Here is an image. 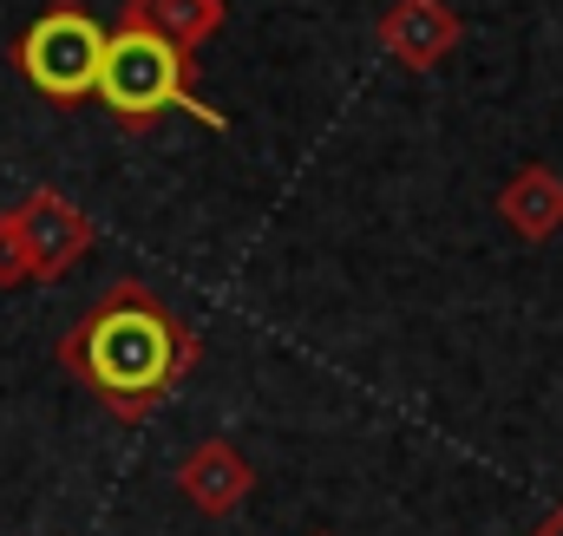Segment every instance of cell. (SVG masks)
<instances>
[{
    "label": "cell",
    "mask_w": 563,
    "mask_h": 536,
    "mask_svg": "<svg viewBox=\"0 0 563 536\" xmlns=\"http://www.w3.org/2000/svg\"><path fill=\"white\" fill-rule=\"evenodd\" d=\"M53 354H59V367L106 405L119 425H144L157 405L197 373L203 340H197V327H190L164 294H151L144 281H112V288L59 334Z\"/></svg>",
    "instance_id": "6da1fadb"
},
{
    "label": "cell",
    "mask_w": 563,
    "mask_h": 536,
    "mask_svg": "<svg viewBox=\"0 0 563 536\" xmlns=\"http://www.w3.org/2000/svg\"><path fill=\"white\" fill-rule=\"evenodd\" d=\"M197 59L190 53H177L170 40H157V33H144V26H112V40H106V66H99V105L112 112V119H125V125H151V119H164V112H190L197 125H210V132H230V119L210 105V99H197Z\"/></svg>",
    "instance_id": "7a4b0ae2"
},
{
    "label": "cell",
    "mask_w": 563,
    "mask_h": 536,
    "mask_svg": "<svg viewBox=\"0 0 563 536\" xmlns=\"http://www.w3.org/2000/svg\"><path fill=\"white\" fill-rule=\"evenodd\" d=\"M106 40H112V26H99L79 0H53V7L13 40V66H20V79H26L46 105H86V99L99 92Z\"/></svg>",
    "instance_id": "3957f363"
},
{
    "label": "cell",
    "mask_w": 563,
    "mask_h": 536,
    "mask_svg": "<svg viewBox=\"0 0 563 536\" xmlns=\"http://www.w3.org/2000/svg\"><path fill=\"white\" fill-rule=\"evenodd\" d=\"M13 223H20V243H26V263H33V281H59L66 268L79 263L86 249H92V216L73 203V197H59V190H26L20 203H13Z\"/></svg>",
    "instance_id": "277c9868"
},
{
    "label": "cell",
    "mask_w": 563,
    "mask_h": 536,
    "mask_svg": "<svg viewBox=\"0 0 563 536\" xmlns=\"http://www.w3.org/2000/svg\"><path fill=\"white\" fill-rule=\"evenodd\" d=\"M374 33H380V53H387L394 66L432 72V66H445V53L465 40V20H459L452 0H394Z\"/></svg>",
    "instance_id": "5b68a950"
},
{
    "label": "cell",
    "mask_w": 563,
    "mask_h": 536,
    "mask_svg": "<svg viewBox=\"0 0 563 536\" xmlns=\"http://www.w3.org/2000/svg\"><path fill=\"white\" fill-rule=\"evenodd\" d=\"M177 491H184V504H190L197 517H230V511H243V498L256 491V465H250L230 438H203V445L184 451Z\"/></svg>",
    "instance_id": "8992f818"
},
{
    "label": "cell",
    "mask_w": 563,
    "mask_h": 536,
    "mask_svg": "<svg viewBox=\"0 0 563 536\" xmlns=\"http://www.w3.org/2000/svg\"><path fill=\"white\" fill-rule=\"evenodd\" d=\"M498 223L525 243H551L563 230V177L551 164H518L498 190Z\"/></svg>",
    "instance_id": "52a82bcc"
},
{
    "label": "cell",
    "mask_w": 563,
    "mask_h": 536,
    "mask_svg": "<svg viewBox=\"0 0 563 536\" xmlns=\"http://www.w3.org/2000/svg\"><path fill=\"white\" fill-rule=\"evenodd\" d=\"M119 26H144L157 40H170L177 53H203L223 26H230V0H125Z\"/></svg>",
    "instance_id": "ba28073f"
},
{
    "label": "cell",
    "mask_w": 563,
    "mask_h": 536,
    "mask_svg": "<svg viewBox=\"0 0 563 536\" xmlns=\"http://www.w3.org/2000/svg\"><path fill=\"white\" fill-rule=\"evenodd\" d=\"M20 281H33V263H26V243H20L13 210H0V288H20Z\"/></svg>",
    "instance_id": "9c48e42d"
},
{
    "label": "cell",
    "mask_w": 563,
    "mask_h": 536,
    "mask_svg": "<svg viewBox=\"0 0 563 536\" xmlns=\"http://www.w3.org/2000/svg\"><path fill=\"white\" fill-rule=\"evenodd\" d=\"M531 536H563V504H558V511H551V517H544V524H538Z\"/></svg>",
    "instance_id": "30bf717a"
},
{
    "label": "cell",
    "mask_w": 563,
    "mask_h": 536,
    "mask_svg": "<svg viewBox=\"0 0 563 536\" xmlns=\"http://www.w3.org/2000/svg\"><path fill=\"white\" fill-rule=\"evenodd\" d=\"M321 536H328V531H321Z\"/></svg>",
    "instance_id": "8fae6325"
}]
</instances>
